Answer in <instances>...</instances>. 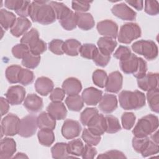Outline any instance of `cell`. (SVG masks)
Listing matches in <instances>:
<instances>
[{
	"label": "cell",
	"mask_w": 159,
	"mask_h": 159,
	"mask_svg": "<svg viewBox=\"0 0 159 159\" xmlns=\"http://www.w3.org/2000/svg\"><path fill=\"white\" fill-rule=\"evenodd\" d=\"M31 25V22L27 18L19 17L17 18L13 26L10 29V32L13 36L19 37L25 34Z\"/></svg>",
	"instance_id": "20"
},
{
	"label": "cell",
	"mask_w": 159,
	"mask_h": 159,
	"mask_svg": "<svg viewBox=\"0 0 159 159\" xmlns=\"http://www.w3.org/2000/svg\"><path fill=\"white\" fill-rule=\"evenodd\" d=\"M110 59L111 55H104L101 52L98 48H97L92 60L97 66L104 67L108 64Z\"/></svg>",
	"instance_id": "46"
},
{
	"label": "cell",
	"mask_w": 159,
	"mask_h": 159,
	"mask_svg": "<svg viewBox=\"0 0 159 159\" xmlns=\"http://www.w3.org/2000/svg\"><path fill=\"white\" fill-rule=\"evenodd\" d=\"M65 96V93L63 89L56 88L52 90L50 94V99L52 102H61Z\"/></svg>",
	"instance_id": "57"
},
{
	"label": "cell",
	"mask_w": 159,
	"mask_h": 159,
	"mask_svg": "<svg viewBox=\"0 0 159 159\" xmlns=\"http://www.w3.org/2000/svg\"><path fill=\"white\" fill-rule=\"evenodd\" d=\"M159 152L158 144L153 142L151 139L149 140L148 144L142 152L141 154L143 157H147L158 153Z\"/></svg>",
	"instance_id": "51"
},
{
	"label": "cell",
	"mask_w": 159,
	"mask_h": 159,
	"mask_svg": "<svg viewBox=\"0 0 159 159\" xmlns=\"http://www.w3.org/2000/svg\"><path fill=\"white\" fill-rule=\"evenodd\" d=\"M81 47V44L78 40L71 39L64 42L63 49L64 53L67 55L75 57L80 53Z\"/></svg>",
	"instance_id": "27"
},
{
	"label": "cell",
	"mask_w": 159,
	"mask_h": 159,
	"mask_svg": "<svg viewBox=\"0 0 159 159\" xmlns=\"http://www.w3.org/2000/svg\"><path fill=\"white\" fill-rule=\"evenodd\" d=\"M22 67L17 65H12L9 66L5 72L6 78L7 81L12 84L19 83L20 73L22 70Z\"/></svg>",
	"instance_id": "33"
},
{
	"label": "cell",
	"mask_w": 159,
	"mask_h": 159,
	"mask_svg": "<svg viewBox=\"0 0 159 159\" xmlns=\"http://www.w3.org/2000/svg\"><path fill=\"white\" fill-rule=\"evenodd\" d=\"M28 158V157L23 153H17L16 155H15L13 157V158Z\"/></svg>",
	"instance_id": "64"
},
{
	"label": "cell",
	"mask_w": 159,
	"mask_h": 159,
	"mask_svg": "<svg viewBox=\"0 0 159 159\" xmlns=\"http://www.w3.org/2000/svg\"><path fill=\"white\" fill-rule=\"evenodd\" d=\"M47 43L42 39H39L33 45L29 47L30 52L35 55H39L43 53L47 50Z\"/></svg>",
	"instance_id": "50"
},
{
	"label": "cell",
	"mask_w": 159,
	"mask_h": 159,
	"mask_svg": "<svg viewBox=\"0 0 159 159\" xmlns=\"http://www.w3.org/2000/svg\"><path fill=\"white\" fill-rule=\"evenodd\" d=\"M147 99L150 109L156 112H159V90L158 88L147 91Z\"/></svg>",
	"instance_id": "31"
},
{
	"label": "cell",
	"mask_w": 159,
	"mask_h": 159,
	"mask_svg": "<svg viewBox=\"0 0 159 159\" xmlns=\"http://www.w3.org/2000/svg\"><path fill=\"white\" fill-rule=\"evenodd\" d=\"M119 65L121 70L124 73L134 74L139 65V57L134 53H131L127 58L120 60Z\"/></svg>",
	"instance_id": "23"
},
{
	"label": "cell",
	"mask_w": 159,
	"mask_h": 159,
	"mask_svg": "<svg viewBox=\"0 0 159 159\" xmlns=\"http://www.w3.org/2000/svg\"><path fill=\"white\" fill-rule=\"evenodd\" d=\"M96 28L98 33L104 37L116 39L118 34V25L113 20L106 19L98 22Z\"/></svg>",
	"instance_id": "8"
},
{
	"label": "cell",
	"mask_w": 159,
	"mask_h": 159,
	"mask_svg": "<svg viewBox=\"0 0 159 159\" xmlns=\"http://www.w3.org/2000/svg\"><path fill=\"white\" fill-rule=\"evenodd\" d=\"M22 3L23 1L22 0H6L4 1V6L7 9L16 11L20 8Z\"/></svg>",
	"instance_id": "60"
},
{
	"label": "cell",
	"mask_w": 159,
	"mask_h": 159,
	"mask_svg": "<svg viewBox=\"0 0 159 159\" xmlns=\"http://www.w3.org/2000/svg\"><path fill=\"white\" fill-rule=\"evenodd\" d=\"M47 112L56 120H63L67 115V110L61 102H52L47 107Z\"/></svg>",
	"instance_id": "19"
},
{
	"label": "cell",
	"mask_w": 159,
	"mask_h": 159,
	"mask_svg": "<svg viewBox=\"0 0 159 159\" xmlns=\"http://www.w3.org/2000/svg\"><path fill=\"white\" fill-rule=\"evenodd\" d=\"M141 34V29L137 23L128 22L120 27L117 34V39L120 43L129 44L134 40L139 38Z\"/></svg>",
	"instance_id": "5"
},
{
	"label": "cell",
	"mask_w": 159,
	"mask_h": 159,
	"mask_svg": "<svg viewBox=\"0 0 159 159\" xmlns=\"http://www.w3.org/2000/svg\"><path fill=\"white\" fill-rule=\"evenodd\" d=\"M38 127L37 117L35 115L29 114L20 120L18 134L25 138L34 135Z\"/></svg>",
	"instance_id": "7"
},
{
	"label": "cell",
	"mask_w": 159,
	"mask_h": 159,
	"mask_svg": "<svg viewBox=\"0 0 159 159\" xmlns=\"http://www.w3.org/2000/svg\"><path fill=\"white\" fill-rule=\"evenodd\" d=\"M151 140L155 143L158 144V130H156L153 134L151 135Z\"/></svg>",
	"instance_id": "63"
},
{
	"label": "cell",
	"mask_w": 159,
	"mask_h": 159,
	"mask_svg": "<svg viewBox=\"0 0 159 159\" xmlns=\"http://www.w3.org/2000/svg\"><path fill=\"white\" fill-rule=\"evenodd\" d=\"M29 52L30 50L28 46L21 43L16 45L12 48L13 56L18 59H22Z\"/></svg>",
	"instance_id": "47"
},
{
	"label": "cell",
	"mask_w": 159,
	"mask_h": 159,
	"mask_svg": "<svg viewBox=\"0 0 159 159\" xmlns=\"http://www.w3.org/2000/svg\"><path fill=\"white\" fill-rule=\"evenodd\" d=\"M39 143L45 147H50L55 140V135L52 130L40 129L37 133Z\"/></svg>",
	"instance_id": "32"
},
{
	"label": "cell",
	"mask_w": 159,
	"mask_h": 159,
	"mask_svg": "<svg viewBox=\"0 0 159 159\" xmlns=\"http://www.w3.org/2000/svg\"><path fill=\"white\" fill-rule=\"evenodd\" d=\"M108 76L104 70L98 69L95 70L92 76V79L94 84L97 86L103 88L105 87L107 81Z\"/></svg>",
	"instance_id": "39"
},
{
	"label": "cell",
	"mask_w": 159,
	"mask_h": 159,
	"mask_svg": "<svg viewBox=\"0 0 159 159\" xmlns=\"http://www.w3.org/2000/svg\"><path fill=\"white\" fill-rule=\"evenodd\" d=\"M150 140V139L148 137H137L134 136L132 141L133 148L136 152L141 153L148 144Z\"/></svg>",
	"instance_id": "44"
},
{
	"label": "cell",
	"mask_w": 159,
	"mask_h": 159,
	"mask_svg": "<svg viewBox=\"0 0 159 159\" xmlns=\"http://www.w3.org/2000/svg\"><path fill=\"white\" fill-rule=\"evenodd\" d=\"M31 2H32L29 1H23V3L20 8L15 11L16 13L20 17H26L29 16Z\"/></svg>",
	"instance_id": "58"
},
{
	"label": "cell",
	"mask_w": 159,
	"mask_h": 159,
	"mask_svg": "<svg viewBox=\"0 0 159 159\" xmlns=\"http://www.w3.org/2000/svg\"><path fill=\"white\" fill-rule=\"evenodd\" d=\"M136 116L133 112H125L121 116L122 127L126 130L131 129L135 124Z\"/></svg>",
	"instance_id": "43"
},
{
	"label": "cell",
	"mask_w": 159,
	"mask_h": 159,
	"mask_svg": "<svg viewBox=\"0 0 159 159\" xmlns=\"http://www.w3.org/2000/svg\"><path fill=\"white\" fill-rule=\"evenodd\" d=\"M34 79V73L28 70L25 68H22L20 76H19V83L24 86H27L31 84Z\"/></svg>",
	"instance_id": "48"
},
{
	"label": "cell",
	"mask_w": 159,
	"mask_h": 159,
	"mask_svg": "<svg viewBox=\"0 0 159 159\" xmlns=\"http://www.w3.org/2000/svg\"><path fill=\"white\" fill-rule=\"evenodd\" d=\"M84 148V145L81 139H74L67 143V149L70 155L80 157L81 156Z\"/></svg>",
	"instance_id": "35"
},
{
	"label": "cell",
	"mask_w": 159,
	"mask_h": 159,
	"mask_svg": "<svg viewBox=\"0 0 159 159\" xmlns=\"http://www.w3.org/2000/svg\"><path fill=\"white\" fill-rule=\"evenodd\" d=\"M29 16L33 22L42 25L50 24L57 19L54 10L49 2L42 1H35L31 2Z\"/></svg>",
	"instance_id": "1"
},
{
	"label": "cell",
	"mask_w": 159,
	"mask_h": 159,
	"mask_svg": "<svg viewBox=\"0 0 159 159\" xmlns=\"http://www.w3.org/2000/svg\"><path fill=\"white\" fill-rule=\"evenodd\" d=\"M62 89L68 96L78 94L82 89L81 81L74 77L66 79L62 84Z\"/></svg>",
	"instance_id": "22"
},
{
	"label": "cell",
	"mask_w": 159,
	"mask_h": 159,
	"mask_svg": "<svg viewBox=\"0 0 159 159\" xmlns=\"http://www.w3.org/2000/svg\"><path fill=\"white\" fill-rule=\"evenodd\" d=\"M90 132L96 135L101 136L106 132V123L105 117L101 114H96L87 125Z\"/></svg>",
	"instance_id": "12"
},
{
	"label": "cell",
	"mask_w": 159,
	"mask_h": 159,
	"mask_svg": "<svg viewBox=\"0 0 159 159\" xmlns=\"http://www.w3.org/2000/svg\"><path fill=\"white\" fill-rule=\"evenodd\" d=\"M120 106L124 110H137L145 105V96L142 92L124 90L119 94Z\"/></svg>",
	"instance_id": "2"
},
{
	"label": "cell",
	"mask_w": 159,
	"mask_h": 159,
	"mask_svg": "<svg viewBox=\"0 0 159 159\" xmlns=\"http://www.w3.org/2000/svg\"><path fill=\"white\" fill-rule=\"evenodd\" d=\"M78 27L83 30H89L94 27L95 22L90 13L76 12Z\"/></svg>",
	"instance_id": "25"
},
{
	"label": "cell",
	"mask_w": 159,
	"mask_h": 159,
	"mask_svg": "<svg viewBox=\"0 0 159 159\" xmlns=\"http://www.w3.org/2000/svg\"><path fill=\"white\" fill-rule=\"evenodd\" d=\"M34 87L39 94L46 96L53 89L54 84L51 79L45 76H41L36 80Z\"/></svg>",
	"instance_id": "18"
},
{
	"label": "cell",
	"mask_w": 159,
	"mask_h": 159,
	"mask_svg": "<svg viewBox=\"0 0 159 159\" xmlns=\"http://www.w3.org/2000/svg\"><path fill=\"white\" fill-rule=\"evenodd\" d=\"M51 153L53 158L61 159L70 158V153L67 149V143L64 142H58L51 148Z\"/></svg>",
	"instance_id": "30"
},
{
	"label": "cell",
	"mask_w": 159,
	"mask_h": 159,
	"mask_svg": "<svg viewBox=\"0 0 159 159\" xmlns=\"http://www.w3.org/2000/svg\"><path fill=\"white\" fill-rule=\"evenodd\" d=\"M20 120V119H19V117L12 113L6 116L1 120V137L3 135L6 136H14L18 134Z\"/></svg>",
	"instance_id": "6"
},
{
	"label": "cell",
	"mask_w": 159,
	"mask_h": 159,
	"mask_svg": "<svg viewBox=\"0 0 159 159\" xmlns=\"http://www.w3.org/2000/svg\"><path fill=\"white\" fill-rule=\"evenodd\" d=\"M64 42L61 39H53L48 43V48L50 52L55 55H61L64 53L63 46Z\"/></svg>",
	"instance_id": "49"
},
{
	"label": "cell",
	"mask_w": 159,
	"mask_h": 159,
	"mask_svg": "<svg viewBox=\"0 0 159 159\" xmlns=\"http://www.w3.org/2000/svg\"><path fill=\"white\" fill-rule=\"evenodd\" d=\"M17 18L16 15L12 12L8 11L4 9L0 11V24L2 28L5 30L11 29L15 23Z\"/></svg>",
	"instance_id": "28"
},
{
	"label": "cell",
	"mask_w": 159,
	"mask_h": 159,
	"mask_svg": "<svg viewBox=\"0 0 159 159\" xmlns=\"http://www.w3.org/2000/svg\"><path fill=\"white\" fill-rule=\"evenodd\" d=\"M145 12L150 16H156L159 12L158 2L157 1H145Z\"/></svg>",
	"instance_id": "53"
},
{
	"label": "cell",
	"mask_w": 159,
	"mask_h": 159,
	"mask_svg": "<svg viewBox=\"0 0 159 159\" xmlns=\"http://www.w3.org/2000/svg\"><path fill=\"white\" fill-rule=\"evenodd\" d=\"M61 27L66 30H72L77 25V19L76 12H71L63 19L59 20Z\"/></svg>",
	"instance_id": "36"
},
{
	"label": "cell",
	"mask_w": 159,
	"mask_h": 159,
	"mask_svg": "<svg viewBox=\"0 0 159 159\" xmlns=\"http://www.w3.org/2000/svg\"><path fill=\"white\" fill-rule=\"evenodd\" d=\"M97 114H98V110L96 108L86 107L80 114L81 124L84 126H87L89 120Z\"/></svg>",
	"instance_id": "45"
},
{
	"label": "cell",
	"mask_w": 159,
	"mask_h": 159,
	"mask_svg": "<svg viewBox=\"0 0 159 159\" xmlns=\"http://www.w3.org/2000/svg\"><path fill=\"white\" fill-rule=\"evenodd\" d=\"M81 137L86 144L91 146L97 145L101 141V136L94 135L88 129H84L82 132Z\"/></svg>",
	"instance_id": "41"
},
{
	"label": "cell",
	"mask_w": 159,
	"mask_h": 159,
	"mask_svg": "<svg viewBox=\"0 0 159 159\" xmlns=\"http://www.w3.org/2000/svg\"><path fill=\"white\" fill-rule=\"evenodd\" d=\"M123 83V76L118 71L111 73L107 78V81L105 86V91L109 93H117L122 88Z\"/></svg>",
	"instance_id": "13"
},
{
	"label": "cell",
	"mask_w": 159,
	"mask_h": 159,
	"mask_svg": "<svg viewBox=\"0 0 159 159\" xmlns=\"http://www.w3.org/2000/svg\"><path fill=\"white\" fill-rule=\"evenodd\" d=\"M125 2L134 7L138 11L142 10L143 7V1H125Z\"/></svg>",
	"instance_id": "62"
},
{
	"label": "cell",
	"mask_w": 159,
	"mask_h": 159,
	"mask_svg": "<svg viewBox=\"0 0 159 159\" xmlns=\"http://www.w3.org/2000/svg\"><path fill=\"white\" fill-rule=\"evenodd\" d=\"M117 107V99L116 95L104 94L99 102V109L106 114L114 112Z\"/></svg>",
	"instance_id": "17"
},
{
	"label": "cell",
	"mask_w": 159,
	"mask_h": 159,
	"mask_svg": "<svg viewBox=\"0 0 159 159\" xmlns=\"http://www.w3.org/2000/svg\"><path fill=\"white\" fill-rule=\"evenodd\" d=\"M39 39V33L35 28H32L29 31L23 35L20 39V43L25 44L29 48Z\"/></svg>",
	"instance_id": "37"
},
{
	"label": "cell",
	"mask_w": 159,
	"mask_h": 159,
	"mask_svg": "<svg viewBox=\"0 0 159 159\" xmlns=\"http://www.w3.org/2000/svg\"><path fill=\"white\" fill-rule=\"evenodd\" d=\"M133 51L143 56L147 60H155L158 53L157 44L150 40H140L136 41L132 45Z\"/></svg>",
	"instance_id": "4"
},
{
	"label": "cell",
	"mask_w": 159,
	"mask_h": 159,
	"mask_svg": "<svg viewBox=\"0 0 159 159\" xmlns=\"http://www.w3.org/2000/svg\"><path fill=\"white\" fill-rule=\"evenodd\" d=\"M49 4L51 5L54 10L56 18L58 20H61L63 19L65 16L69 14L71 10L65 4L62 2H59L57 1H50Z\"/></svg>",
	"instance_id": "34"
},
{
	"label": "cell",
	"mask_w": 159,
	"mask_h": 159,
	"mask_svg": "<svg viewBox=\"0 0 159 159\" xmlns=\"http://www.w3.org/2000/svg\"><path fill=\"white\" fill-rule=\"evenodd\" d=\"M130 49L126 46H119L114 53V57L120 60H123L127 58L131 55Z\"/></svg>",
	"instance_id": "55"
},
{
	"label": "cell",
	"mask_w": 159,
	"mask_h": 159,
	"mask_svg": "<svg viewBox=\"0 0 159 159\" xmlns=\"http://www.w3.org/2000/svg\"><path fill=\"white\" fill-rule=\"evenodd\" d=\"M90 1H73L71 2L72 9L75 11V12H85L90 9Z\"/></svg>",
	"instance_id": "52"
},
{
	"label": "cell",
	"mask_w": 159,
	"mask_h": 159,
	"mask_svg": "<svg viewBox=\"0 0 159 159\" xmlns=\"http://www.w3.org/2000/svg\"><path fill=\"white\" fill-rule=\"evenodd\" d=\"M16 151L15 140L9 137H5L0 143V158L8 159L12 158Z\"/></svg>",
	"instance_id": "16"
},
{
	"label": "cell",
	"mask_w": 159,
	"mask_h": 159,
	"mask_svg": "<svg viewBox=\"0 0 159 159\" xmlns=\"http://www.w3.org/2000/svg\"><path fill=\"white\" fill-rule=\"evenodd\" d=\"M138 87L145 91H148L158 88V74L157 73L149 72L143 77L137 79Z\"/></svg>",
	"instance_id": "14"
},
{
	"label": "cell",
	"mask_w": 159,
	"mask_h": 159,
	"mask_svg": "<svg viewBox=\"0 0 159 159\" xmlns=\"http://www.w3.org/2000/svg\"><path fill=\"white\" fill-rule=\"evenodd\" d=\"M38 127L40 129L53 130L56 127V119L47 112H42L37 117Z\"/></svg>",
	"instance_id": "26"
},
{
	"label": "cell",
	"mask_w": 159,
	"mask_h": 159,
	"mask_svg": "<svg viewBox=\"0 0 159 159\" xmlns=\"http://www.w3.org/2000/svg\"><path fill=\"white\" fill-rule=\"evenodd\" d=\"M24 106L29 112H37L43 107V100L35 94H29L24 99Z\"/></svg>",
	"instance_id": "21"
},
{
	"label": "cell",
	"mask_w": 159,
	"mask_h": 159,
	"mask_svg": "<svg viewBox=\"0 0 159 159\" xmlns=\"http://www.w3.org/2000/svg\"><path fill=\"white\" fill-rule=\"evenodd\" d=\"M111 12L115 16L124 20H134L137 16V13L124 2L115 4Z\"/></svg>",
	"instance_id": "10"
},
{
	"label": "cell",
	"mask_w": 159,
	"mask_h": 159,
	"mask_svg": "<svg viewBox=\"0 0 159 159\" xmlns=\"http://www.w3.org/2000/svg\"><path fill=\"white\" fill-rule=\"evenodd\" d=\"M81 129V126L78 121L66 119L62 125L61 134L66 139H73L80 135Z\"/></svg>",
	"instance_id": "9"
},
{
	"label": "cell",
	"mask_w": 159,
	"mask_h": 159,
	"mask_svg": "<svg viewBox=\"0 0 159 159\" xmlns=\"http://www.w3.org/2000/svg\"><path fill=\"white\" fill-rule=\"evenodd\" d=\"M96 154L97 150L95 148L93 147L91 145L86 144L84 145V151L81 155V157L84 159H92L94 158Z\"/></svg>",
	"instance_id": "59"
},
{
	"label": "cell",
	"mask_w": 159,
	"mask_h": 159,
	"mask_svg": "<svg viewBox=\"0 0 159 159\" xmlns=\"http://www.w3.org/2000/svg\"><path fill=\"white\" fill-rule=\"evenodd\" d=\"M158 118L153 114H148L139 119L132 130L135 137H145L153 134L158 127Z\"/></svg>",
	"instance_id": "3"
},
{
	"label": "cell",
	"mask_w": 159,
	"mask_h": 159,
	"mask_svg": "<svg viewBox=\"0 0 159 159\" xmlns=\"http://www.w3.org/2000/svg\"><path fill=\"white\" fill-rule=\"evenodd\" d=\"M40 56L35 55L29 52L22 59V65L27 68L34 69L40 63Z\"/></svg>",
	"instance_id": "40"
},
{
	"label": "cell",
	"mask_w": 159,
	"mask_h": 159,
	"mask_svg": "<svg viewBox=\"0 0 159 159\" xmlns=\"http://www.w3.org/2000/svg\"><path fill=\"white\" fill-rule=\"evenodd\" d=\"M97 45L98 46V49L101 52L106 55H111L117 47V43L115 39L102 37L99 39L97 42Z\"/></svg>",
	"instance_id": "24"
},
{
	"label": "cell",
	"mask_w": 159,
	"mask_h": 159,
	"mask_svg": "<svg viewBox=\"0 0 159 159\" xmlns=\"http://www.w3.org/2000/svg\"><path fill=\"white\" fill-rule=\"evenodd\" d=\"M147 62L140 57H139V65L136 71L133 74V76L137 79H140L143 77L147 73Z\"/></svg>",
	"instance_id": "54"
},
{
	"label": "cell",
	"mask_w": 159,
	"mask_h": 159,
	"mask_svg": "<svg viewBox=\"0 0 159 159\" xmlns=\"http://www.w3.org/2000/svg\"><path fill=\"white\" fill-rule=\"evenodd\" d=\"M65 102L68 108L71 111L78 112L82 109L84 106V101L81 96L78 94L68 96Z\"/></svg>",
	"instance_id": "29"
},
{
	"label": "cell",
	"mask_w": 159,
	"mask_h": 159,
	"mask_svg": "<svg viewBox=\"0 0 159 159\" xmlns=\"http://www.w3.org/2000/svg\"><path fill=\"white\" fill-rule=\"evenodd\" d=\"M97 158H126V157L120 151L112 150L99 155Z\"/></svg>",
	"instance_id": "56"
},
{
	"label": "cell",
	"mask_w": 159,
	"mask_h": 159,
	"mask_svg": "<svg viewBox=\"0 0 159 159\" xmlns=\"http://www.w3.org/2000/svg\"><path fill=\"white\" fill-rule=\"evenodd\" d=\"M106 123V132L108 134H114L121 129V126L119 124L118 119L112 115H107L105 116Z\"/></svg>",
	"instance_id": "38"
},
{
	"label": "cell",
	"mask_w": 159,
	"mask_h": 159,
	"mask_svg": "<svg viewBox=\"0 0 159 159\" xmlns=\"http://www.w3.org/2000/svg\"><path fill=\"white\" fill-rule=\"evenodd\" d=\"M0 106H1V116L5 115L8 111L9 109V102L7 100L3 97H1L0 98Z\"/></svg>",
	"instance_id": "61"
},
{
	"label": "cell",
	"mask_w": 159,
	"mask_h": 159,
	"mask_svg": "<svg viewBox=\"0 0 159 159\" xmlns=\"http://www.w3.org/2000/svg\"><path fill=\"white\" fill-rule=\"evenodd\" d=\"M97 48L96 46L93 43H84L81 47L80 55L84 58L92 60Z\"/></svg>",
	"instance_id": "42"
},
{
	"label": "cell",
	"mask_w": 159,
	"mask_h": 159,
	"mask_svg": "<svg viewBox=\"0 0 159 159\" xmlns=\"http://www.w3.org/2000/svg\"><path fill=\"white\" fill-rule=\"evenodd\" d=\"M25 89L23 86L20 85H15L10 86L6 93V97L10 104L19 105L25 99Z\"/></svg>",
	"instance_id": "11"
},
{
	"label": "cell",
	"mask_w": 159,
	"mask_h": 159,
	"mask_svg": "<svg viewBox=\"0 0 159 159\" xmlns=\"http://www.w3.org/2000/svg\"><path fill=\"white\" fill-rule=\"evenodd\" d=\"M102 91L94 87H89L84 89L81 98L84 102L88 106H96L101 101Z\"/></svg>",
	"instance_id": "15"
}]
</instances>
